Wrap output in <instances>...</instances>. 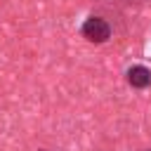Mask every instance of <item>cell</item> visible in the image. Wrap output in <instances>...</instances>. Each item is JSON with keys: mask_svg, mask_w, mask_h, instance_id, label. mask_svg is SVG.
<instances>
[{"mask_svg": "<svg viewBox=\"0 0 151 151\" xmlns=\"http://www.w3.org/2000/svg\"><path fill=\"white\" fill-rule=\"evenodd\" d=\"M38 151H47V149H38Z\"/></svg>", "mask_w": 151, "mask_h": 151, "instance_id": "3957f363", "label": "cell"}, {"mask_svg": "<svg viewBox=\"0 0 151 151\" xmlns=\"http://www.w3.org/2000/svg\"><path fill=\"white\" fill-rule=\"evenodd\" d=\"M80 35L87 40V42H94V45H101L111 38V24L101 17H87L80 26Z\"/></svg>", "mask_w": 151, "mask_h": 151, "instance_id": "6da1fadb", "label": "cell"}, {"mask_svg": "<svg viewBox=\"0 0 151 151\" xmlns=\"http://www.w3.org/2000/svg\"><path fill=\"white\" fill-rule=\"evenodd\" d=\"M149 151H151V149H149Z\"/></svg>", "mask_w": 151, "mask_h": 151, "instance_id": "277c9868", "label": "cell"}, {"mask_svg": "<svg viewBox=\"0 0 151 151\" xmlns=\"http://www.w3.org/2000/svg\"><path fill=\"white\" fill-rule=\"evenodd\" d=\"M127 85L134 87V90H146L151 85V68L144 66V64H134L127 68Z\"/></svg>", "mask_w": 151, "mask_h": 151, "instance_id": "7a4b0ae2", "label": "cell"}]
</instances>
